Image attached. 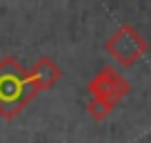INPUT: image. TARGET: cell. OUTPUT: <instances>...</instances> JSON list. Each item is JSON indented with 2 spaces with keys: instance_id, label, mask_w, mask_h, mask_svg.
<instances>
[{
  "instance_id": "obj_1",
  "label": "cell",
  "mask_w": 151,
  "mask_h": 143,
  "mask_svg": "<svg viewBox=\"0 0 151 143\" xmlns=\"http://www.w3.org/2000/svg\"><path fill=\"white\" fill-rule=\"evenodd\" d=\"M36 94L38 90L29 81L27 69H22V65L11 56L2 58L0 61V114L5 119H14Z\"/></svg>"
},
{
  "instance_id": "obj_2",
  "label": "cell",
  "mask_w": 151,
  "mask_h": 143,
  "mask_svg": "<svg viewBox=\"0 0 151 143\" xmlns=\"http://www.w3.org/2000/svg\"><path fill=\"white\" fill-rule=\"evenodd\" d=\"M107 52L122 65H133L142 54L147 52V40L142 38V34L133 29L131 25H124L113 34L107 43Z\"/></svg>"
},
{
  "instance_id": "obj_3",
  "label": "cell",
  "mask_w": 151,
  "mask_h": 143,
  "mask_svg": "<svg viewBox=\"0 0 151 143\" xmlns=\"http://www.w3.org/2000/svg\"><path fill=\"white\" fill-rule=\"evenodd\" d=\"M89 90H91V94H93V101H102V103H107V105L113 107L116 101H120L127 94L129 85H127V81H124L122 76H118L113 69L107 67V69H102L98 76L91 81Z\"/></svg>"
},
{
  "instance_id": "obj_4",
  "label": "cell",
  "mask_w": 151,
  "mask_h": 143,
  "mask_svg": "<svg viewBox=\"0 0 151 143\" xmlns=\"http://www.w3.org/2000/svg\"><path fill=\"white\" fill-rule=\"evenodd\" d=\"M27 76H29V81L36 85V90L40 92V90H47V87H51L53 83H56V78L60 76V69H58L49 58H40V61L27 72Z\"/></svg>"
}]
</instances>
